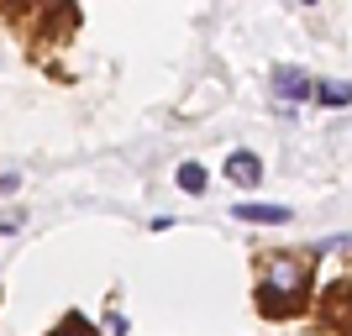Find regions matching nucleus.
<instances>
[{
  "label": "nucleus",
  "instance_id": "1",
  "mask_svg": "<svg viewBox=\"0 0 352 336\" xmlns=\"http://www.w3.org/2000/svg\"><path fill=\"white\" fill-rule=\"evenodd\" d=\"M310 278V263L305 258H289V252H279L274 263H268V278H263V300H279V294H300Z\"/></svg>",
  "mask_w": 352,
  "mask_h": 336
},
{
  "label": "nucleus",
  "instance_id": "2",
  "mask_svg": "<svg viewBox=\"0 0 352 336\" xmlns=\"http://www.w3.org/2000/svg\"><path fill=\"white\" fill-rule=\"evenodd\" d=\"M232 216L252 221V226H279V221H289V210L284 205H263V200H242V205H232Z\"/></svg>",
  "mask_w": 352,
  "mask_h": 336
},
{
  "label": "nucleus",
  "instance_id": "3",
  "mask_svg": "<svg viewBox=\"0 0 352 336\" xmlns=\"http://www.w3.org/2000/svg\"><path fill=\"white\" fill-rule=\"evenodd\" d=\"M274 85H279L284 100H310V95H316V85H310L305 69H274Z\"/></svg>",
  "mask_w": 352,
  "mask_h": 336
},
{
  "label": "nucleus",
  "instance_id": "4",
  "mask_svg": "<svg viewBox=\"0 0 352 336\" xmlns=\"http://www.w3.org/2000/svg\"><path fill=\"white\" fill-rule=\"evenodd\" d=\"M226 179H236V184H258V179H263L258 153H232V158H226Z\"/></svg>",
  "mask_w": 352,
  "mask_h": 336
},
{
  "label": "nucleus",
  "instance_id": "5",
  "mask_svg": "<svg viewBox=\"0 0 352 336\" xmlns=\"http://www.w3.org/2000/svg\"><path fill=\"white\" fill-rule=\"evenodd\" d=\"M316 100L321 105H352V85H331V79H326V85H316Z\"/></svg>",
  "mask_w": 352,
  "mask_h": 336
},
{
  "label": "nucleus",
  "instance_id": "6",
  "mask_svg": "<svg viewBox=\"0 0 352 336\" xmlns=\"http://www.w3.org/2000/svg\"><path fill=\"white\" fill-rule=\"evenodd\" d=\"M179 190L200 194V190H206V168H200V163H179Z\"/></svg>",
  "mask_w": 352,
  "mask_h": 336
},
{
  "label": "nucleus",
  "instance_id": "7",
  "mask_svg": "<svg viewBox=\"0 0 352 336\" xmlns=\"http://www.w3.org/2000/svg\"><path fill=\"white\" fill-rule=\"evenodd\" d=\"M105 331H111V336H126V315H105Z\"/></svg>",
  "mask_w": 352,
  "mask_h": 336
},
{
  "label": "nucleus",
  "instance_id": "8",
  "mask_svg": "<svg viewBox=\"0 0 352 336\" xmlns=\"http://www.w3.org/2000/svg\"><path fill=\"white\" fill-rule=\"evenodd\" d=\"M53 336H89V326H63V331H53Z\"/></svg>",
  "mask_w": 352,
  "mask_h": 336
}]
</instances>
